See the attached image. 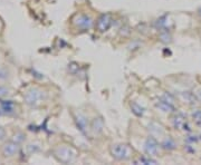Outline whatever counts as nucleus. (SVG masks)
Instances as JSON below:
<instances>
[{"instance_id":"nucleus-1","label":"nucleus","mask_w":201,"mask_h":165,"mask_svg":"<svg viewBox=\"0 0 201 165\" xmlns=\"http://www.w3.org/2000/svg\"><path fill=\"white\" fill-rule=\"evenodd\" d=\"M111 153H112L114 159L125 161V160H129L131 157L132 149L125 144H116V145H113V147L111 149Z\"/></svg>"},{"instance_id":"nucleus-2","label":"nucleus","mask_w":201,"mask_h":165,"mask_svg":"<svg viewBox=\"0 0 201 165\" xmlns=\"http://www.w3.org/2000/svg\"><path fill=\"white\" fill-rule=\"evenodd\" d=\"M42 99H44V94L38 88H33V89L27 91V94L25 95L26 103L29 104V105H33V106L39 105L42 102Z\"/></svg>"},{"instance_id":"nucleus-3","label":"nucleus","mask_w":201,"mask_h":165,"mask_svg":"<svg viewBox=\"0 0 201 165\" xmlns=\"http://www.w3.org/2000/svg\"><path fill=\"white\" fill-rule=\"evenodd\" d=\"M74 25L79 29H90L93 26V19L88 15H85V13H79V15H76V17L74 18Z\"/></svg>"},{"instance_id":"nucleus-4","label":"nucleus","mask_w":201,"mask_h":165,"mask_svg":"<svg viewBox=\"0 0 201 165\" xmlns=\"http://www.w3.org/2000/svg\"><path fill=\"white\" fill-rule=\"evenodd\" d=\"M144 151L148 155L150 156H155L159 154L160 152V145L159 143L156 142L155 138L153 137H149L144 143Z\"/></svg>"},{"instance_id":"nucleus-5","label":"nucleus","mask_w":201,"mask_h":165,"mask_svg":"<svg viewBox=\"0 0 201 165\" xmlns=\"http://www.w3.org/2000/svg\"><path fill=\"white\" fill-rule=\"evenodd\" d=\"M111 23H112V18H111V15L108 13H104L98 18L97 23H96V27H97V30L100 33H104L106 31L108 28H110Z\"/></svg>"},{"instance_id":"nucleus-6","label":"nucleus","mask_w":201,"mask_h":165,"mask_svg":"<svg viewBox=\"0 0 201 165\" xmlns=\"http://www.w3.org/2000/svg\"><path fill=\"white\" fill-rule=\"evenodd\" d=\"M18 151H19V146H18V143L16 142H8L2 147V154L7 157L16 155Z\"/></svg>"},{"instance_id":"nucleus-7","label":"nucleus","mask_w":201,"mask_h":165,"mask_svg":"<svg viewBox=\"0 0 201 165\" xmlns=\"http://www.w3.org/2000/svg\"><path fill=\"white\" fill-rule=\"evenodd\" d=\"M57 155L63 162H71L74 159V152L71 147H60L57 151Z\"/></svg>"},{"instance_id":"nucleus-8","label":"nucleus","mask_w":201,"mask_h":165,"mask_svg":"<svg viewBox=\"0 0 201 165\" xmlns=\"http://www.w3.org/2000/svg\"><path fill=\"white\" fill-rule=\"evenodd\" d=\"M158 107L160 109L163 110V112H172L174 109V106H173V103L169 102V100H166L164 98H161L158 103Z\"/></svg>"},{"instance_id":"nucleus-9","label":"nucleus","mask_w":201,"mask_h":165,"mask_svg":"<svg viewBox=\"0 0 201 165\" xmlns=\"http://www.w3.org/2000/svg\"><path fill=\"white\" fill-rule=\"evenodd\" d=\"M103 126H104V123H103V120H100V118H95V120H93L92 128H93V131H94L95 133H100L102 132Z\"/></svg>"},{"instance_id":"nucleus-10","label":"nucleus","mask_w":201,"mask_h":165,"mask_svg":"<svg viewBox=\"0 0 201 165\" xmlns=\"http://www.w3.org/2000/svg\"><path fill=\"white\" fill-rule=\"evenodd\" d=\"M175 143L174 141L172 138H170V137H168V138H166L164 141L162 142V147L166 149H169V151H171V149H175Z\"/></svg>"},{"instance_id":"nucleus-11","label":"nucleus","mask_w":201,"mask_h":165,"mask_svg":"<svg viewBox=\"0 0 201 165\" xmlns=\"http://www.w3.org/2000/svg\"><path fill=\"white\" fill-rule=\"evenodd\" d=\"M185 116L182 115V114H178L177 116H175L174 118V126L177 127V128H181V127H183L185 125Z\"/></svg>"},{"instance_id":"nucleus-12","label":"nucleus","mask_w":201,"mask_h":165,"mask_svg":"<svg viewBox=\"0 0 201 165\" xmlns=\"http://www.w3.org/2000/svg\"><path fill=\"white\" fill-rule=\"evenodd\" d=\"M1 108L5 113H11L13 110V104L11 102H5L1 104Z\"/></svg>"},{"instance_id":"nucleus-13","label":"nucleus","mask_w":201,"mask_h":165,"mask_svg":"<svg viewBox=\"0 0 201 165\" xmlns=\"http://www.w3.org/2000/svg\"><path fill=\"white\" fill-rule=\"evenodd\" d=\"M131 107H132V110H133V113L135 114V115H137V116H142L143 115V108L140 105H137V104L133 103L132 105H131Z\"/></svg>"},{"instance_id":"nucleus-14","label":"nucleus","mask_w":201,"mask_h":165,"mask_svg":"<svg viewBox=\"0 0 201 165\" xmlns=\"http://www.w3.org/2000/svg\"><path fill=\"white\" fill-rule=\"evenodd\" d=\"M77 126L79 127V130H81V131H84L85 130V127H86V118H85L84 116H81V115H78Z\"/></svg>"},{"instance_id":"nucleus-15","label":"nucleus","mask_w":201,"mask_h":165,"mask_svg":"<svg viewBox=\"0 0 201 165\" xmlns=\"http://www.w3.org/2000/svg\"><path fill=\"white\" fill-rule=\"evenodd\" d=\"M192 117L196 120V124L201 127V109L196 110L195 113L192 114Z\"/></svg>"},{"instance_id":"nucleus-16","label":"nucleus","mask_w":201,"mask_h":165,"mask_svg":"<svg viewBox=\"0 0 201 165\" xmlns=\"http://www.w3.org/2000/svg\"><path fill=\"white\" fill-rule=\"evenodd\" d=\"M160 38H161V40H162L163 42H170L171 41V36L169 35L168 31L161 34V35H160Z\"/></svg>"},{"instance_id":"nucleus-17","label":"nucleus","mask_w":201,"mask_h":165,"mask_svg":"<svg viewBox=\"0 0 201 165\" xmlns=\"http://www.w3.org/2000/svg\"><path fill=\"white\" fill-rule=\"evenodd\" d=\"M8 77V71L3 68H0V79H6Z\"/></svg>"},{"instance_id":"nucleus-18","label":"nucleus","mask_w":201,"mask_h":165,"mask_svg":"<svg viewBox=\"0 0 201 165\" xmlns=\"http://www.w3.org/2000/svg\"><path fill=\"white\" fill-rule=\"evenodd\" d=\"M140 163H144V164H150V163H156L154 160H151V159H142L140 160Z\"/></svg>"},{"instance_id":"nucleus-19","label":"nucleus","mask_w":201,"mask_h":165,"mask_svg":"<svg viewBox=\"0 0 201 165\" xmlns=\"http://www.w3.org/2000/svg\"><path fill=\"white\" fill-rule=\"evenodd\" d=\"M15 137H17V139H13V142H16V143H19L21 142V141H24V135L23 134H17V135H15Z\"/></svg>"},{"instance_id":"nucleus-20","label":"nucleus","mask_w":201,"mask_h":165,"mask_svg":"<svg viewBox=\"0 0 201 165\" xmlns=\"http://www.w3.org/2000/svg\"><path fill=\"white\" fill-rule=\"evenodd\" d=\"M8 94V89L5 87H0V96H6Z\"/></svg>"},{"instance_id":"nucleus-21","label":"nucleus","mask_w":201,"mask_h":165,"mask_svg":"<svg viewBox=\"0 0 201 165\" xmlns=\"http://www.w3.org/2000/svg\"><path fill=\"white\" fill-rule=\"evenodd\" d=\"M5 137H6V131L2 127H0V139H3Z\"/></svg>"},{"instance_id":"nucleus-22","label":"nucleus","mask_w":201,"mask_h":165,"mask_svg":"<svg viewBox=\"0 0 201 165\" xmlns=\"http://www.w3.org/2000/svg\"><path fill=\"white\" fill-rule=\"evenodd\" d=\"M197 97H198L199 99L201 100V89H199V91H197Z\"/></svg>"},{"instance_id":"nucleus-23","label":"nucleus","mask_w":201,"mask_h":165,"mask_svg":"<svg viewBox=\"0 0 201 165\" xmlns=\"http://www.w3.org/2000/svg\"><path fill=\"white\" fill-rule=\"evenodd\" d=\"M199 15H200V16H201V8H200V9H199Z\"/></svg>"}]
</instances>
